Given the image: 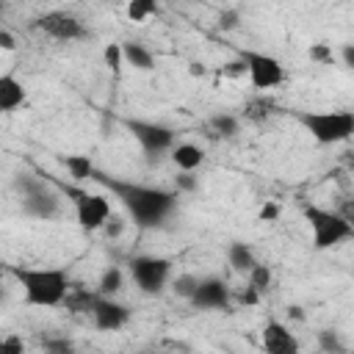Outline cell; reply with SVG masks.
<instances>
[{
    "mask_svg": "<svg viewBox=\"0 0 354 354\" xmlns=\"http://www.w3.org/2000/svg\"><path fill=\"white\" fill-rule=\"evenodd\" d=\"M3 14H6V0H0V19H3Z\"/></svg>",
    "mask_w": 354,
    "mask_h": 354,
    "instance_id": "cell-40",
    "label": "cell"
},
{
    "mask_svg": "<svg viewBox=\"0 0 354 354\" xmlns=\"http://www.w3.org/2000/svg\"><path fill=\"white\" fill-rule=\"evenodd\" d=\"M246 274H249V288H254L257 293H266L271 288V279L274 277H271V268L266 263H254Z\"/></svg>",
    "mask_w": 354,
    "mask_h": 354,
    "instance_id": "cell-22",
    "label": "cell"
},
{
    "mask_svg": "<svg viewBox=\"0 0 354 354\" xmlns=\"http://www.w3.org/2000/svg\"><path fill=\"white\" fill-rule=\"evenodd\" d=\"M97 296H100V293L83 290V288H69L61 304H66V310H69V313H91V307H94V299H97Z\"/></svg>",
    "mask_w": 354,
    "mask_h": 354,
    "instance_id": "cell-19",
    "label": "cell"
},
{
    "mask_svg": "<svg viewBox=\"0 0 354 354\" xmlns=\"http://www.w3.org/2000/svg\"><path fill=\"white\" fill-rule=\"evenodd\" d=\"M100 185H105L113 199L122 202V207L127 210V216L133 218L136 227L149 230V227H160L177 207V191H166V188H152V185H141V183H130V180H119V177H108L102 171L94 169V177Z\"/></svg>",
    "mask_w": 354,
    "mask_h": 354,
    "instance_id": "cell-1",
    "label": "cell"
},
{
    "mask_svg": "<svg viewBox=\"0 0 354 354\" xmlns=\"http://www.w3.org/2000/svg\"><path fill=\"white\" fill-rule=\"evenodd\" d=\"M288 315H290V318H296V321H301V318H304V313H301V307H299V304H290V307H288Z\"/></svg>",
    "mask_w": 354,
    "mask_h": 354,
    "instance_id": "cell-39",
    "label": "cell"
},
{
    "mask_svg": "<svg viewBox=\"0 0 354 354\" xmlns=\"http://www.w3.org/2000/svg\"><path fill=\"white\" fill-rule=\"evenodd\" d=\"M241 58L246 64V77L252 80L254 88L266 91V88H274L285 80V69L274 55L254 53V50H241Z\"/></svg>",
    "mask_w": 354,
    "mask_h": 354,
    "instance_id": "cell-8",
    "label": "cell"
},
{
    "mask_svg": "<svg viewBox=\"0 0 354 354\" xmlns=\"http://www.w3.org/2000/svg\"><path fill=\"white\" fill-rule=\"evenodd\" d=\"M260 296H263V293H257L254 288H246V290L241 293V304H243V307H254V304L260 301Z\"/></svg>",
    "mask_w": 354,
    "mask_h": 354,
    "instance_id": "cell-35",
    "label": "cell"
},
{
    "mask_svg": "<svg viewBox=\"0 0 354 354\" xmlns=\"http://www.w3.org/2000/svg\"><path fill=\"white\" fill-rule=\"evenodd\" d=\"M227 260H230V266L235 268V271H249L257 260H254V252H252V246L249 243H243V241H232L230 243V249H227Z\"/></svg>",
    "mask_w": 354,
    "mask_h": 354,
    "instance_id": "cell-18",
    "label": "cell"
},
{
    "mask_svg": "<svg viewBox=\"0 0 354 354\" xmlns=\"http://www.w3.org/2000/svg\"><path fill=\"white\" fill-rule=\"evenodd\" d=\"M221 75H224V77H243V75H246V64H243V58L238 55L235 61H227V64L221 66Z\"/></svg>",
    "mask_w": 354,
    "mask_h": 354,
    "instance_id": "cell-29",
    "label": "cell"
},
{
    "mask_svg": "<svg viewBox=\"0 0 354 354\" xmlns=\"http://www.w3.org/2000/svg\"><path fill=\"white\" fill-rule=\"evenodd\" d=\"M41 346H44V351H53V354H66V351H72V340H66V337H50V340H44Z\"/></svg>",
    "mask_w": 354,
    "mask_h": 354,
    "instance_id": "cell-31",
    "label": "cell"
},
{
    "mask_svg": "<svg viewBox=\"0 0 354 354\" xmlns=\"http://www.w3.org/2000/svg\"><path fill=\"white\" fill-rule=\"evenodd\" d=\"M25 102V86L14 75H0V113H11Z\"/></svg>",
    "mask_w": 354,
    "mask_h": 354,
    "instance_id": "cell-14",
    "label": "cell"
},
{
    "mask_svg": "<svg viewBox=\"0 0 354 354\" xmlns=\"http://www.w3.org/2000/svg\"><path fill=\"white\" fill-rule=\"evenodd\" d=\"M257 216H260V221H277L279 218V205L277 202H266Z\"/></svg>",
    "mask_w": 354,
    "mask_h": 354,
    "instance_id": "cell-33",
    "label": "cell"
},
{
    "mask_svg": "<svg viewBox=\"0 0 354 354\" xmlns=\"http://www.w3.org/2000/svg\"><path fill=\"white\" fill-rule=\"evenodd\" d=\"M102 230H105L108 238H119V235L124 232V221H122L119 216H108V221L102 224Z\"/></svg>",
    "mask_w": 354,
    "mask_h": 354,
    "instance_id": "cell-32",
    "label": "cell"
},
{
    "mask_svg": "<svg viewBox=\"0 0 354 354\" xmlns=\"http://www.w3.org/2000/svg\"><path fill=\"white\" fill-rule=\"evenodd\" d=\"M102 58H105V66H108L113 75H119V72H122V64H124L122 44H108V47L102 50Z\"/></svg>",
    "mask_w": 354,
    "mask_h": 354,
    "instance_id": "cell-27",
    "label": "cell"
},
{
    "mask_svg": "<svg viewBox=\"0 0 354 354\" xmlns=\"http://www.w3.org/2000/svg\"><path fill=\"white\" fill-rule=\"evenodd\" d=\"M0 354H6V346H3V337H0Z\"/></svg>",
    "mask_w": 354,
    "mask_h": 354,
    "instance_id": "cell-41",
    "label": "cell"
},
{
    "mask_svg": "<svg viewBox=\"0 0 354 354\" xmlns=\"http://www.w3.org/2000/svg\"><path fill=\"white\" fill-rule=\"evenodd\" d=\"M171 160L180 171H194L205 163V152L196 144H174L171 147Z\"/></svg>",
    "mask_w": 354,
    "mask_h": 354,
    "instance_id": "cell-15",
    "label": "cell"
},
{
    "mask_svg": "<svg viewBox=\"0 0 354 354\" xmlns=\"http://www.w3.org/2000/svg\"><path fill=\"white\" fill-rule=\"evenodd\" d=\"M3 346H6V354H22V351H25V343H22L17 335L3 337Z\"/></svg>",
    "mask_w": 354,
    "mask_h": 354,
    "instance_id": "cell-34",
    "label": "cell"
},
{
    "mask_svg": "<svg viewBox=\"0 0 354 354\" xmlns=\"http://www.w3.org/2000/svg\"><path fill=\"white\" fill-rule=\"evenodd\" d=\"M260 343H263V348L268 354H296L299 351V340L293 337V332L282 321H274V318L263 326Z\"/></svg>",
    "mask_w": 354,
    "mask_h": 354,
    "instance_id": "cell-13",
    "label": "cell"
},
{
    "mask_svg": "<svg viewBox=\"0 0 354 354\" xmlns=\"http://www.w3.org/2000/svg\"><path fill=\"white\" fill-rule=\"evenodd\" d=\"M301 213H304V218L310 224L313 246L318 252L335 249V246H340V243L354 238V224L348 218H343L337 210H326V207H318V205H304Z\"/></svg>",
    "mask_w": 354,
    "mask_h": 354,
    "instance_id": "cell-3",
    "label": "cell"
},
{
    "mask_svg": "<svg viewBox=\"0 0 354 354\" xmlns=\"http://www.w3.org/2000/svg\"><path fill=\"white\" fill-rule=\"evenodd\" d=\"M238 22H241V11L238 8H224L221 14H218V30H235L238 28Z\"/></svg>",
    "mask_w": 354,
    "mask_h": 354,
    "instance_id": "cell-28",
    "label": "cell"
},
{
    "mask_svg": "<svg viewBox=\"0 0 354 354\" xmlns=\"http://www.w3.org/2000/svg\"><path fill=\"white\" fill-rule=\"evenodd\" d=\"M88 315L100 332H116L130 321V310L124 304L113 301V296H97Z\"/></svg>",
    "mask_w": 354,
    "mask_h": 354,
    "instance_id": "cell-11",
    "label": "cell"
},
{
    "mask_svg": "<svg viewBox=\"0 0 354 354\" xmlns=\"http://www.w3.org/2000/svg\"><path fill=\"white\" fill-rule=\"evenodd\" d=\"M33 28L58 39V41H77V39H86V28L83 22L69 14V11H47L41 17L33 19Z\"/></svg>",
    "mask_w": 354,
    "mask_h": 354,
    "instance_id": "cell-9",
    "label": "cell"
},
{
    "mask_svg": "<svg viewBox=\"0 0 354 354\" xmlns=\"http://www.w3.org/2000/svg\"><path fill=\"white\" fill-rule=\"evenodd\" d=\"M124 127L133 133V138L141 144V149L147 152L149 160H155L158 155H163L166 149L174 147L177 133L160 122H144V119H127Z\"/></svg>",
    "mask_w": 354,
    "mask_h": 354,
    "instance_id": "cell-7",
    "label": "cell"
},
{
    "mask_svg": "<svg viewBox=\"0 0 354 354\" xmlns=\"http://www.w3.org/2000/svg\"><path fill=\"white\" fill-rule=\"evenodd\" d=\"M61 163H64V169L69 171V177L75 183H83V180L94 177V160L88 155H61Z\"/></svg>",
    "mask_w": 354,
    "mask_h": 354,
    "instance_id": "cell-17",
    "label": "cell"
},
{
    "mask_svg": "<svg viewBox=\"0 0 354 354\" xmlns=\"http://www.w3.org/2000/svg\"><path fill=\"white\" fill-rule=\"evenodd\" d=\"M158 11V0H130L127 3V19L130 22H144Z\"/></svg>",
    "mask_w": 354,
    "mask_h": 354,
    "instance_id": "cell-23",
    "label": "cell"
},
{
    "mask_svg": "<svg viewBox=\"0 0 354 354\" xmlns=\"http://www.w3.org/2000/svg\"><path fill=\"white\" fill-rule=\"evenodd\" d=\"M122 282H124V277H122V268H116V266H108V268L102 271V277H100L97 293H100V296H113V293H119V290H122Z\"/></svg>",
    "mask_w": 354,
    "mask_h": 354,
    "instance_id": "cell-20",
    "label": "cell"
},
{
    "mask_svg": "<svg viewBox=\"0 0 354 354\" xmlns=\"http://www.w3.org/2000/svg\"><path fill=\"white\" fill-rule=\"evenodd\" d=\"M307 55H310V61H315V64H321V66H332V64H335V53H332V47L324 44V41L310 44Z\"/></svg>",
    "mask_w": 354,
    "mask_h": 354,
    "instance_id": "cell-25",
    "label": "cell"
},
{
    "mask_svg": "<svg viewBox=\"0 0 354 354\" xmlns=\"http://www.w3.org/2000/svg\"><path fill=\"white\" fill-rule=\"evenodd\" d=\"M318 346H321V351H326V354H340V351H346V346L340 343V337H337L335 329H321V332H318Z\"/></svg>",
    "mask_w": 354,
    "mask_h": 354,
    "instance_id": "cell-24",
    "label": "cell"
},
{
    "mask_svg": "<svg viewBox=\"0 0 354 354\" xmlns=\"http://www.w3.org/2000/svg\"><path fill=\"white\" fill-rule=\"evenodd\" d=\"M210 127H213V133L218 138H235L238 130H241V124H238V119L232 113H216V116H210Z\"/></svg>",
    "mask_w": 354,
    "mask_h": 354,
    "instance_id": "cell-21",
    "label": "cell"
},
{
    "mask_svg": "<svg viewBox=\"0 0 354 354\" xmlns=\"http://www.w3.org/2000/svg\"><path fill=\"white\" fill-rule=\"evenodd\" d=\"M205 72H207V69H205L202 61H191V64H188V75H191V77H205Z\"/></svg>",
    "mask_w": 354,
    "mask_h": 354,
    "instance_id": "cell-37",
    "label": "cell"
},
{
    "mask_svg": "<svg viewBox=\"0 0 354 354\" xmlns=\"http://www.w3.org/2000/svg\"><path fill=\"white\" fill-rule=\"evenodd\" d=\"M122 55H124V64H130V66L138 69V72L155 69V55H152L144 44H138V41H124V44H122Z\"/></svg>",
    "mask_w": 354,
    "mask_h": 354,
    "instance_id": "cell-16",
    "label": "cell"
},
{
    "mask_svg": "<svg viewBox=\"0 0 354 354\" xmlns=\"http://www.w3.org/2000/svg\"><path fill=\"white\" fill-rule=\"evenodd\" d=\"M22 210L28 213V216H33V218H55L58 216V210H61V199L47 188V183L41 180L33 191H28V194H22Z\"/></svg>",
    "mask_w": 354,
    "mask_h": 354,
    "instance_id": "cell-12",
    "label": "cell"
},
{
    "mask_svg": "<svg viewBox=\"0 0 354 354\" xmlns=\"http://www.w3.org/2000/svg\"><path fill=\"white\" fill-rule=\"evenodd\" d=\"M343 64L351 69L354 66V44H343Z\"/></svg>",
    "mask_w": 354,
    "mask_h": 354,
    "instance_id": "cell-38",
    "label": "cell"
},
{
    "mask_svg": "<svg viewBox=\"0 0 354 354\" xmlns=\"http://www.w3.org/2000/svg\"><path fill=\"white\" fill-rule=\"evenodd\" d=\"M22 296L30 307H58L69 290V277L64 268H14Z\"/></svg>",
    "mask_w": 354,
    "mask_h": 354,
    "instance_id": "cell-2",
    "label": "cell"
},
{
    "mask_svg": "<svg viewBox=\"0 0 354 354\" xmlns=\"http://www.w3.org/2000/svg\"><path fill=\"white\" fill-rule=\"evenodd\" d=\"M196 310H227L230 304V288L221 277H205L196 282V290L188 299Z\"/></svg>",
    "mask_w": 354,
    "mask_h": 354,
    "instance_id": "cell-10",
    "label": "cell"
},
{
    "mask_svg": "<svg viewBox=\"0 0 354 354\" xmlns=\"http://www.w3.org/2000/svg\"><path fill=\"white\" fill-rule=\"evenodd\" d=\"M66 196H72L75 202V216H77V224L88 232L94 230H102V224L108 221L111 216V199L105 194H88L83 188H75V185H61Z\"/></svg>",
    "mask_w": 354,
    "mask_h": 354,
    "instance_id": "cell-5",
    "label": "cell"
},
{
    "mask_svg": "<svg viewBox=\"0 0 354 354\" xmlns=\"http://www.w3.org/2000/svg\"><path fill=\"white\" fill-rule=\"evenodd\" d=\"M196 282H199L196 274H180V277L171 282V290H174L180 299H191V293L196 290Z\"/></svg>",
    "mask_w": 354,
    "mask_h": 354,
    "instance_id": "cell-26",
    "label": "cell"
},
{
    "mask_svg": "<svg viewBox=\"0 0 354 354\" xmlns=\"http://www.w3.org/2000/svg\"><path fill=\"white\" fill-rule=\"evenodd\" d=\"M130 277L138 285L141 293H160L169 285L171 277V260L166 257H155V254H138L130 260Z\"/></svg>",
    "mask_w": 354,
    "mask_h": 354,
    "instance_id": "cell-6",
    "label": "cell"
},
{
    "mask_svg": "<svg viewBox=\"0 0 354 354\" xmlns=\"http://www.w3.org/2000/svg\"><path fill=\"white\" fill-rule=\"evenodd\" d=\"M299 122L318 144H340L348 141L354 133L351 111H301Z\"/></svg>",
    "mask_w": 354,
    "mask_h": 354,
    "instance_id": "cell-4",
    "label": "cell"
},
{
    "mask_svg": "<svg viewBox=\"0 0 354 354\" xmlns=\"http://www.w3.org/2000/svg\"><path fill=\"white\" fill-rule=\"evenodd\" d=\"M196 185H199V183H196V177H194L191 171H180V174L174 177L177 194H180V191H188V194H191V191H196Z\"/></svg>",
    "mask_w": 354,
    "mask_h": 354,
    "instance_id": "cell-30",
    "label": "cell"
},
{
    "mask_svg": "<svg viewBox=\"0 0 354 354\" xmlns=\"http://www.w3.org/2000/svg\"><path fill=\"white\" fill-rule=\"evenodd\" d=\"M14 47H17V39H14V36H11L8 30H3V28H0V50H6V53H11Z\"/></svg>",
    "mask_w": 354,
    "mask_h": 354,
    "instance_id": "cell-36",
    "label": "cell"
}]
</instances>
